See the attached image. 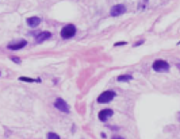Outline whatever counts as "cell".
<instances>
[{
    "instance_id": "cell-14",
    "label": "cell",
    "mask_w": 180,
    "mask_h": 139,
    "mask_svg": "<svg viewBox=\"0 0 180 139\" xmlns=\"http://www.w3.org/2000/svg\"><path fill=\"white\" fill-rule=\"evenodd\" d=\"M122 45H125V42H118V43H116L115 46H122Z\"/></svg>"
},
{
    "instance_id": "cell-10",
    "label": "cell",
    "mask_w": 180,
    "mask_h": 139,
    "mask_svg": "<svg viewBox=\"0 0 180 139\" xmlns=\"http://www.w3.org/2000/svg\"><path fill=\"white\" fill-rule=\"evenodd\" d=\"M132 80L133 76H130V74H122L118 77V81H132Z\"/></svg>"
},
{
    "instance_id": "cell-8",
    "label": "cell",
    "mask_w": 180,
    "mask_h": 139,
    "mask_svg": "<svg viewBox=\"0 0 180 139\" xmlns=\"http://www.w3.org/2000/svg\"><path fill=\"white\" fill-rule=\"evenodd\" d=\"M39 23H41V18H39V16H31V18L27 19V24H29L30 27H37Z\"/></svg>"
},
{
    "instance_id": "cell-4",
    "label": "cell",
    "mask_w": 180,
    "mask_h": 139,
    "mask_svg": "<svg viewBox=\"0 0 180 139\" xmlns=\"http://www.w3.org/2000/svg\"><path fill=\"white\" fill-rule=\"evenodd\" d=\"M126 12V7L123 6V4H116V6H114L113 8H111V11H110V15L111 16H119L122 15V14Z\"/></svg>"
},
{
    "instance_id": "cell-12",
    "label": "cell",
    "mask_w": 180,
    "mask_h": 139,
    "mask_svg": "<svg viewBox=\"0 0 180 139\" xmlns=\"http://www.w3.org/2000/svg\"><path fill=\"white\" fill-rule=\"evenodd\" d=\"M48 139H60V135H57L56 133H49L48 134Z\"/></svg>"
},
{
    "instance_id": "cell-5",
    "label": "cell",
    "mask_w": 180,
    "mask_h": 139,
    "mask_svg": "<svg viewBox=\"0 0 180 139\" xmlns=\"http://www.w3.org/2000/svg\"><path fill=\"white\" fill-rule=\"evenodd\" d=\"M54 105H56V108H57V109H60L61 112H65V114H68V112H69V105H68L67 103L62 100V99H57V100H56V103H54Z\"/></svg>"
},
{
    "instance_id": "cell-16",
    "label": "cell",
    "mask_w": 180,
    "mask_h": 139,
    "mask_svg": "<svg viewBox=\"0 0 180 139\" xmlns=\"http://www.w3.org/2000/svg\"><path fill=\"white\" fill-rule=\"evenodd\" d=\"M144 1H148V0H144Z\"/></svg>"
},
{
    "instance_id": "cell-3",
    "label": "cell",
    "mask_w": 180,
    "mask_h": 139,
    "mask_svg": "<svg viewBox=\"0 0 180 139\" xmlns=\"http://www.w3.org/2000/svg\"><path fill=\"white\" fill-rule=\"evenodd\" d=\"M74 34H76V27H74L73 24H67L64 29L61 30V37L65 39L72 38Z\"/></svg>"
},
{
    "instance_id": "cell-2",
    "label": "cell",
    "mask_w": 180,
    "mask_h": 139,
    "mask_svg": "<svg viewBox=\"0 0 180 139\" xmlns=\"http://www.w3.org/2000/svg\"><path fill=\"white\" fill-rule=\"evenodd\" d=\"M114 97H115V92H113V91H106V92H103L102 95H99V97H98V103H99V104L110 103V101L113 100Z\"/></svg>"
},
{
    "instance_id": "cell-15",
    "label": "cell",
    "mask_w": 180,
    "mask_h": 139,
    "mask_svg": "<svg viewBox=\"0 0 180 139\" xmlns=\"http://www.w3.org/2000/svg\"><path fill=\"white\" fill-rule=\"evenodd\" d=\"M113 139H123V138H121V136H114Z\"/></svg>"
},
{
    "instance_id": "cell-1",
    "label": "cell",
    "mask_w": 180,
    "mask_h": 139,
    "mask_svg": "<svg viewBox=\"0 0 180 139\" xmlns=\"http://www.w3.org/2000/svg\"><path fill=\"white\" fill-rule=\"evenodd\" d=\"M153 70H156V72H168L169 70V63L164 60H156L153 62Z\"/></svg>"
},
{
    "instance_id": "cell-9",
    "label": "cell",
    "mask_w": 180,
    "mask_h": 139,
    "mask_svg": "<svg viewBox=\"0 0 180 139\" xmlns=\"http://www.w3.org/2000/svg\"><path fill=\"white\" fill-rule=\"evenodd\" d=\"M49 38H51V32L43 31V32H41V34L37 37V43H41V42L46 41V39H49Z\"/></svg>"
},
{
    "instance_id": "cell-13",
    "label": "cell",
    "mask_w": 180,
    "mask_h": 139,
    "mask_svg": "<svg viewBox=\"0 0 180 139\" xmlns=\"http://www.w3.org/2000/svg\"><path fill=\"white\" fill-rule=\"evenodd\" d=\"M11 60H12L14 62H16V63H19V62H20V60H19V58H16V57H12Z\"/></svg>"
},
{
    "instance_id": "cell-7",
    "label": "cell",
    "mask_w": 180,
    "mask_h": 139,
    "mask_svg": "<svg viewBox=\"0 0 180 139\" xmlns=\"http://www.w3.org/2000/svg\"><path fill=\"white\" fill-rule=\"evenodd\" d=\"M27 45V42L26 41H19V42H16V43H10L8 45V49L10 50H19V49H23Z\"/></svg>"
},
{
    "instance_id": "cell-11",
    "label": "cell",
    "mask_w": 180,
    "mask_h": 139,
    "mask_svg": "<svg viewBox=\"0 0 180 139\" xmlns=\"http://www.w3.org/2000/svg\"><path fill=\"white\" fill-rule=\"evenodd\" d=\"M20 81H26V82H39L41 80H33V79H29V77H20Z\"/></svg>"
},
{
    "instance_id": "cell-6",
    "label": "cell",
    "mask_w": 180,
    "mask_h": 139,
    "mask_svg": "<svg viewBox=\"0 0 180 139\" xmlns=\"http://www.w3.org/2000/svg\"><path fill=\"white\" fill-rule=\"evenodd\" d=\"M113 115H114L113 109H103V111L99 112V120H102V122H107Z\"/></svg>"
}]
</instances>
